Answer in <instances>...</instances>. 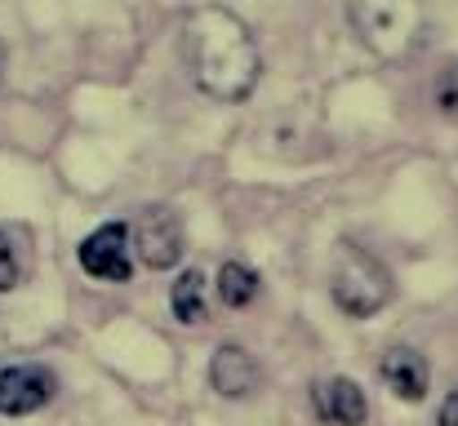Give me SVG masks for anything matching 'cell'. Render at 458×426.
<instances>
[{
    "label": "cell",
    "mask_w": 458,
    "mask_h": 426,
    "mask_svg": "<svg viewBox=\"0 0 458 426\" xmlns=\"http://www.w3.org/2000/svg\"><path fill=\"white\" fill-rule=\"evenodd\" d=\"M182 58L200 94L218 103H241L254 94L263 58L250 36V27L223 9V4H200L182 22Z\"/></svg>",
    "instance_id": "6da1fadb"
},
{
    "label": "cell",
    "mask_w": 458,
    "mask_h": 426,
    "mask_svg": "<svg viewBox=\"0 0 458 426\" xmlns=\"http://www.w3.org/2000/svg\"><path fill=\"white\" fill-rule=\"evenodd\" d=\"M360 45L387 63L405 58L423 31V0H347Z\"/></svg>",
    "instance_id": "7a4b0ae2"
},
{
    "label": "cell",
    "mask_w": 458,
    "mask_h": 426,
    "mask_svg": "<svg viewBox=\"0 0 458 426\" xmlns=\"http://www.w3.org/2000/svg\"><path fill=\"white\" fill-rule=\"evenodd\" d=\"M329 288H334L338 311H347L352 320H365V315H374V311L387 306L392 276H387V267H383L374 254H365L360 245H338L334 271H329Z\"/></svg>",
    "instance_id": "3957f363"
},
{
    "label": "cell",
    "mask_w": 458,
    "mask_h": 426,
    "mask_svg": "<svg viewBox=\"0 0 458 426\" xmlns=\"http://www.w3.org/2000/svg\"><path fill=\"white\" fill-rule=\"evenodd\" d=\"M134 249H139V258H143L152 271L174 267V263L182 258V249H187V236H182L178 213H174V209H160V205L143 209L139 222H134Z\"/></svg>",
    "instance_id": "277c9868"
},
{
    "label": "cell",
    "mask_w": 458,
    "mask_h": 426,
    "mask_svg": "<svg viewBox=\"0 0 458 426\" xmlns=\"http://www.w3.org/2000/svg\"><path fill=\"white\" fill-rule=\"evenodd\" d=\"M81 267L94 280H130L134 276V258H130V227L125 222H107L94 236L81 240Z\"/></svg>",
    "instance_id": "5b68a950"
},
{
    "label": "cell",
    "mask_w": 458,
    "mask_h": 426,
    "mask_svg": "<svg viewBox=\"0 0 458 426\" xmlns=\"http://www.w3.org/2000/svg\"><path fill=\"white\" fill-rule=\"evenodd\" d=\"M54 400V373L40 364H9L0 369V413L27 418Z\"/></svg>",
    "instance_id": "8992f818"
},
{
    "label": "cell",
    "mask_w": 458,
    "mask_h": 426,
    "mask_svg": "<svg viewBox=\"0 0 458 426\" xmlns=\"http://www.w3.org/2000/svg\"><path fill=\"white\" fill-rule=\"evenodd\" d=\"M209 382H214V391L218 396H227V400H245V396H254L259 387H263V369H259V360L245 351V347H218L214 351V360H209Z\"/></svg>",
    "instance_id": "52a82bcc"
},
{
    "label": "cell",
    "mask_w": 458,
    "mask_h": 426,
    "mask_svg": "<svg viewBox=\"0 0 458 426\" xmlns=\"http://www.w3.org/2000/svg\"><path fill=\"white\" fill-rule=\"evenodd\" d=\"M378 378L401 396V400H423L428 396V360L419 355V351H410V347H396V351H387L383 355V364H378Z\"/></svg>",
    "instance_id": "ba28073f"
},
{
    "label": "cell",
    "mask_w": 458,
    "mask_h": 426,
    "mask_svg": "<svg viewBox=\"0 0 458 426\" xmlns=\"http://www.w3.org/2000/svg\"><path fill=\"white\" fill-rule=\"evenodd\" d=\"M316 413L325 422H338V426H360L369 405H365V391L347 378H334L325 387H316Z\"/></svg>",
    "instance_id": "9c48e42d"
},
{
    "label": "cell",
    "mask_w": 458,
    "mask_h": 426,
    "mask_svg": "<svg viewBox=\"0 0 458 426\" xmlns=\"http://www.w3.org/2000/svg\"><path fill=\"white\" fill-rule=\"evenodd\" d=\"M174 315L182 324H200L209 320V293H205V271H182L178 284H174Z\"/></svg>",
    "instance_id": "30bf717a"
},
{
    "label": "cell",
    "mask_w": 458,
    "mask_h": 426,
    "mask_svg": "<svg viewBox=\"0 0 458 426\" xmlns=\"http://www.w3.org/2000/svg\"><path fill=\"white\" fill-rule=\"evenodd\" d=\"M218 297H223L232 311L250 306V302L259 297V271L245 267V263H223V271H218Z\"/></svg>",
    "instance_id": "8fae6325"
},
{
    "label": "cell",
    "mask_w": 458,
    "mask_h": 426,
    "mask_svg": "<svg viewBox=\"0 0 458 426\" xmlns=\"http://www.w3.org/2000/svg\"><path fill=\"white\" fill-rule=\"evenodd\" d=\"M27 276V236L18 227H0V293L18 288Z\"/></svg>",
    "instance_id": "7c38bea8"
},
{
    "label": "cell",
    "mask_w": 458,
    "mask_h": 426,
    "mask_svg": "<svg viewBox=\"0 0 458 426\" xmlns=\"http://www.w3.org/2000/svg\"><path fill=\"white\" fill-rule=\"evenodd\" d=\"M441 107H445V112H458V71L445 80V89H441Z\"/></svg>",
    "instance_id": "4fadbf2b"
},
{
    "label": "cell",
    "mask_w": 458,
    "mask_h": 426,
    "mask_svg": "<svg viewBox=\"0 0 458 426\" xmlns=\"http://www.w3.org/2000/svg\"><path fill=\"white\" fill-rule=\"evenodd\" d=\"M441 426H458V391L441 405Z\"/></svg>",
    "instance_id": "5bb4252c"
}]
</instances>
